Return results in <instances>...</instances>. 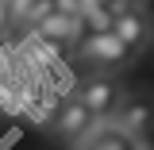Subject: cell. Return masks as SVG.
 <instances>
[{
	"mask_svg": "<svg viewBox=\"0 0 154 150\" xmlns=\"http://www.w3.org/2000/svg\"><path fill=\"white\" fill-rule=\"evenodd\" d=\"M77 96L85 100V108H89L96 119H108V115L116 112V104H119V89H116V81H108V77L89 81V85H85Z\"/></svg>",
	"mask_w": 154,
	"mask_h": 150,
	"instance_id": "obj_4",
	"label": "cell"
},
{
	"mask_svg": "<svg viewBox=\"0 0 154 150\" xmlns=\"http://www.w3.org/2000/svg\"><path fill=\"white\" fill-rule=\"evenodd\" d=\"M93 123H96V115L85 108L81 96H69L66 104H58V112H54V131L62 135V139H69V142H81Z\"/></svg>",
	"mask_w": 154,
	"mask_h": 150,
	"instance_id": "obj_2",
	"label": "cell"
},
{
	"mask_svg": "<svg viewBox=\"0 0 154 150\" xmlns=\"http://www.w3.org/2000/svg\"><path fill=\"white\" fill-rule=\"evenodd\" d=\"M112 31L123 38V42H131V46H143V42H150V23H146V16H143V12H135L131 4H123V8L116 12Z\"/></svg>",
	"mask_w": 154,
	"mask_h": 150,
	"instance_id": "obj_6",
	"label": "cell"
},
{
	"mask_svg": "<svg viewBox=\"0 0 154 150\" xmlns=\"http://www.w3.org/2000/svg\"><path fill=\"white\" fill-rule=\"evenodd\" d=\"M77 54L85 58V62H93V66H100V69H119V66L131 62L135 46L123 42V38L108 27V31H89L85 38H77Z\"/></svg>",
	"mask_w": 154,
	"mask_h": 150,
	"instance_id": "obj_1",
	"label": "cell"
},
{
	"mask_svg": "<svg viewBox=\"0 0 154 150\" xmlns=\"http://www.w3.org/2000/svg\"><path fill=\"white\" fill-rule=\"evenodd\" d=\"M54 8H58V0H27V8H23L19 23H31V27H38V23L50 16Z\"/></svg>",
	"mask_w": 154,
	"mask_h": 150,
	"instance_id": "obj_8",
	"label": "cell"
},
{
	"mask_svg": "<svg viewBox=\"0 0 154 150\" xmlns=\"http://www.w3.org/2000/svg\"><path fill=\"white\" fill-rule=\"evenodd\" d=\"M81 150H139L135 146V139L127 131H119V127H108L104 119H96L93 127L85 131V139H81Z\"/></svg>",
	"mask_w": 154,
	"mask_h": 150,
	"instance_id": "obj_5",
	"label": "cell"
},
{
	"mask_svg": "<svg viewBox=\"0 0 154 150\" xmlns=\"http://www.w3.org/2000/svg\"><path fill=\"white\" fill-rule=\"evenodd\" d=\"M35 31H42L46 38H54V42H62V46H69V42H77V35H81V16H77V12H62V8H54Z\"/></svg>",
	"mask_w": 154,
	"mask_h": 150,
	"instance_id": "obj_7",
	"label": "cell"
},
{
	"mask_svg": "<svg viewBox=\"0 0 154 150\" xmlns=\"http://www.w3.org/2000/svg\"><path fill=\"white\" fill-rule=\"evenodd\" d=\"M112 123L119 131H127L131 139H139L154 123V104L139 100V96H119V104H116V112H112Z\"/></svg>",
	"mask_w": 154,
	"mask_h": 150,
	"instance_id": "obj_3",
	"label": "cell"
}]
</instances>
